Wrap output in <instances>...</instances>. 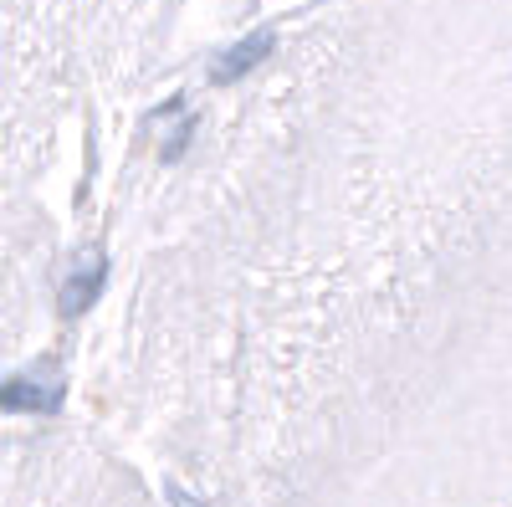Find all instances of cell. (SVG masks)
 Wrapping results in <instances>:
<instances>
[{"mask_svg": "<svg viewBox=\"0 0 512 507\" xmlns=\"http://www.w3.org/2000/svg\"><path fill=\"white\" fill-rule=\"evenodd\" d=\"M103 277H108V262H82L77 272H67L62 282V313H88L103 292Z\"/></svg>", "mask_w": 512, "mask_h": 507, "instance_id": "cell-3", "label": "cell"}, {"mask_svg": "<svg viewBox=\"0 0 512 507\" xmlns=\"http://www.w3.org/2000/svg\"><path fill=\"white\" fill-rule=\"evenodd\" d=\"M72 0H0V62H11L31 36L62 26Z\"/></svg>", "mask_w": 512, "mask_h": 507, "instance_id": "cell-1", "label": "cell"}, {"mask_svg": "<svg viewBox=\"0 0 512 507\" xmlns=\"http://www.w3.org/2000/svg\"><path fill=\"white\" fill-rule=\"evenodd\" d=\"M272 52H277V36H272V31H256V36H246L241 47H231V52L221 57L216 82H236V77H246L251 67H262Z\"/></svg>", "mask_w": 512, "mask_h": 507, "instance_id": "cell-2", "label": "cell"}, {"mask_svg": "<svg viewBox=\"0 0 512 507\" xmlns=\"http://www.w3.org/2000/svg\"><path fill=\"white\" fill-rule=\"evenodd\" d=\"M169 502H175V507H205L195 492H185V487H169Z\"/></svg>", "mask_w": 512, "mask_h": 507, "instance_id": "cell-4", "label": "cell"}]
</instances>
